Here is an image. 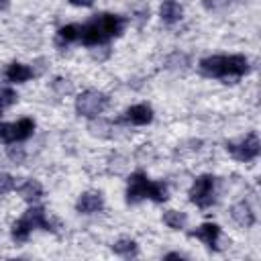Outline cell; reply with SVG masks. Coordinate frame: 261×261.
Wrapping results in <instances>:
<instances>
[{
    "mask_svg": "<svg viewBox=\"0 0 261 261\" xmlns=\"http://www.w3.org/2000/svg\"><path fill=\"white\" fill-rule=\"evenodd\" d=\"M200 71L208 77H241L249 71L245 55H212L200 61Z\"/></svg>",
    "mask_w": 261,
    "mask_h": 261,
    "instance_id": "6da1fadb",
    "label": "cell"
},
{
    "mask_svg": "<svg viewBox=\"0 0 261 261\" xmlns=\"http://www.w3.org/2000/svg\"><path fill=\"white\" fill-rule=\"evenodd\" d=\"M145 198H151L153 202H165L167 200V184L163 181H151L145 171H135L128 177L126 188V202L137 204Z\"/></svg>",
    "mask_w": 261,
    "mask_h": 261,
    "instance_id": "7a4b0ae2",
    "label": "cell"
},
{
    "mask_svg": "<svg viewBox=\"0 0 261 261\" xmlns=\"http://www.w3.org/2000/svg\"><path fill=\"white\" fill-rule=\"evenodd\" d=\"M108 106V96L98 92V90H86L75 98V112L80 116H98L106 110Z\"/></svg>",
    "mask_w": 261,
    "mask_h": 261,
    "instance_id": "3957f363",
    "label": "cell"
},
{
    "mask_svg": "<svg viewBox=\"0 0 261 261\" xmlns=\"http://www.w3.org/2000/svg\"><path fill=\"white\" fill-rule=\"evenodd\" d=\"M214 188H216L214 175H208V173L200 175L190 190V200L200 208H210L214 204Z\"/></svg>",
    "mask_w": 261,
    "mask_h": 261,
    "instance_id": "277c9868",
    "label": "cell"
},
{
    "mask_svg": "<svg viewBox=\"0 0 261 261\" xmlns=\"http://www.w3.org/2000/svg\"><path fill=\"white\" fill-rule=\"evenodd\" d=\"M226 151H228L234 159H239V161H253V159L259 155V151H261L257 133H249V135H247L245 139H241V141H230V143H226Z\"/></svg>",
    "mask_w": 261,
    "mask_h": 261,
    "instance_id": "5b68a950",
    "label": "cell"
},
{
    "mask_svg": "<svg viewBox=\"0 0 261 261\" xmlns=\"http://www.w3.org/2000/svg\"><path fill=\"white\" fill-rule=\"evenodd\" d=\"M94 22L98 24V29L106 37V41L112 39V37H116V35H120L122 29H124V20L118 14H110V12H104L100 16H94Z\"/></svg>",
    "mask_w": 261,
    "mask_h": 261,
    "instance_id": "8992f818",
    "label": "cell"
},
{
    "mask_svg": "<svg viewBox=\"0 0 261 261\" xmlns=\"http://www.w3.org/2000/svg\"><path fill=\"white\" fill-rule=\"evenodd\" d=\"M190 237H196L198 241H202L208 249H218V239H220V226L214 222H204L200 224L196 230L190 232Z\"/></svg>",
    "mask_w": 261,
    "mask_h": 261,
    "instance_id": "52a82bcc",
    "label": "cell"
},
{
    "mask_svg": "<svg viewBox=\"0 0 261 261\" xmlns=\"http://www.w3.org/2000/svg\"><path fill=\"white\" fill-rule=\"evenodd\" d=\"M77 212L82 214H94V212H100L104 208V198L100 192H84L80 198H77V204H75Z\"/></svg>",
    "mask_w": 261,
    "mask_h": 261,
    "instance_id": "ba28073f",
    "label": "cell"
},
{
    "mask_svg": "<svg viewBox=\"0 0 261 261\" xmlns=\"http://www.w3.org/2000/svg\"><path fill=\"white\" fill-rule=\"evenodd\" d=\"M124 118H126L130 124L143 126V124H149V122L153 120V110H151V106H147V104H135V106H130V108L124 112Z\"/></svg>",
    "mask_w": 261,
    "mask_h": 261,
    "instance_id": "9c48e42d",
    "label": "cell"
},
{
    "mask_svg": "<svg viewBox=\"0 0 261 261\" xmlns=\"http://www.w3.org/2000/svg\"><path fill=\"white\" fill-rule=\"evenodd\" d=\"M230 216H232V220H234L239 226H243V228H249V226L255 224V212L251 210V206H249L247 202L234 204V206L230 208Z\"/></svg>",
    "mask_w": 261,
    "mask_h": 261,
    "instance_id": "30bf717a",
    "label": "cell"
},
{
    "mask_svg": "<svg viewBox=\"0 0 261 261\" xmlns=\"http://www.w3.org/2000/svg\"><path fill=\"white\" fill-rule=\"evenodd\" d=\"M35 130V120L33 118H20L14 124H10V143L16 141H27Z\"/></svg>",
    "mask_w": 261,
    "mask_h": 261,
    "instance_id": "8fae6325",
    "label": "cell"
},
{
    "mask_svg": "<svg viewBox=\"0 0 261 261\" xmlns=\"http://www.w3.org/2000/svg\"><path fill=\"white\" fill-rule=\"evenodd\" d=\"M4 75H6V80L12 82V84H22V82H27V80L33 77V69H31L29 65H22V63H18V61H12V63L6 67Z\"/></svg>",
    "mask_w": 261,
    "mask_h": 261,
    "instance_id": "7c38bea8",
    "label": "cell"
},
{
    "mask_svg": "<svg viewBox=\"0 0 261 261\" xmlns=\"http://www.w3.org/2000/svg\"><path fill=\"white\" fill-rule=\"evenodd\" d=\"M24 218H27V222H29L33 228L55 230V228H53V224L47 220V214H45V210H43L41 206H33V208H29V210L24 212Z\"/></svg>",
    "mask_w": 261,
    "mask_h": 261,
    "instance_id": "4fadbf2b",
    "label": "cell"
},
{
    "mask_svg": "<svg viewBox=\"0 0 261 261\" xmlns=\"http://www.w3.org/2000/svg\"><path fill=\"white\" fill-rule=\"evenodd\" d=\"M181 14H184V10H181V6H179L175 0H163V2H161L159 16H161V20H163L165 24L177 22V20L181 18Z\"/></svg>",
    "mask_w": 261,
    "mask_h": 261,
    "instance_id": "5bb4252c",
    "label": "cell"
},
{
    "mask_svg": "<svg viewBox=\"0 0 261 261\" xmlns=\"http://www.w3.org/2000/svg\"><path fill=\"white\" fill-rule=\"evenodd\" d=\"M18 194H20V198H22L24 202L35 204V202H39V200L43 198V188H41V184H39L37 179H27V181L18 188Z\"/></svg>",
    "mask_w": 261,
    "mask_h": 261,
    "instance_id": "9a60e30c",
    "label": "cell"
},
{
    "mask_svg": "<svg viewBox=\"0 0 261 261\" xmlns=\"http://www.w3.org/2000/svg\"><path fill=\"white\" fill-rule=\"evenodd\" d=\"M80 33H82V29L77 24H65V27H61L57 31V45H69V43L77 41L80 39Z\"/></svg>",
    "mask_w": 261,
    "mask_h": 261,
    "instance_id": "2e32d148",
    "label": "cell"
},
{
    "mask_svg": "<svg viewBox=\"0 0 261 261\" xmlns=\"http://www.w3.org/2000/svg\"><path fill=\"white\" fill-rule=\"evenodd\" d=\"M112 251L122 255V257H135L139 253V247H137V243L133 239H120V241H116L112 245Z\"/></svg>",
    "mask_w": 261,
    "mask_h": 261,
    "instance_id": "e0dca14e",
    "label": "cell"
},
{
    "mask_svg": "<svg viewBox=\"0 0 261 261\" xmlns=\"http://www.w3.org/2000/svg\"><path fill=\"white\" fill-rule=\"evenodd\" d=\"M163 222H165L169 228L179 230V228H184V226H186L188 216H186L184 212H177V210H167V212L163 214Z\"/></svg>",
    "mask_w": 261,
    "mask_h": 261,
    "instance_id": "ac0fdd59",
    "label": "cell"
},
{
    "mask_svg": "<svg viewBox=\"0 0 261 261\" xmlns=\"http://www.w3.org/2000/svg\"><path fill=\"white\" fill-rule=\"evenodd\" d=\"M31 230H33V226H31V224L27 222V218L22 216L20 220H16V222L12 224V239H14L16 243H24V241L29 239Z\"/></svg>",
    "mask_w": 261,
    "mask_h": 261,
    "instance_id": "d6986e66",
    "label": "cell"
},
{
    "mask_svg": "<svg viewBox=\"0 0 261 261\" xmlns=\"http://www.w3.org/2000/svg\"><path fill=\"white\" fill-rule=\"evenodd\" d=\"M188 65H190V59H188L186 53H171L165 61V67L173 69V71H184Z\"/></svg>",
    "mask_w": 261,
    "mask_h": 261,
    "instance_id": "ffe728a7",
    "label": "cell"
},
{
    "mask_svg": "<svg viewBox=\"0 0 261 261\" xmlns=\"http://www.w3.org/2000/svg\"><path fill=\"white\" fill-rule=\"evenodd\" d=\"M51 86H53V90H55L59 96H63V94H71V90H73V84H71L69 80H63V77H55Z\"/></svg>",
    "mask_w": 261,
    "mask_h": 261,
    "instance_id": "44dd1931",
    "label": "cell"
},
{
    "mask_svg": "<svg viewBox=\"0 0 261 261\" xmlns=\"http://www.w3.org/2000/svg\"><path fill=\"white\" fill-rule=\"evenodd\" d=\"M16 100H18V96H16L14 90H10V88H0V106H2V108L12 106Z\"/></svg>",
    "mask_w": 261,
    "mask_h": 261,
    "instance_id": "7402d4cb",
    "label": "cell"
},
{
    "mask_svg": "<svg viewBox=\"0 0 261 261\" xmlns=\"http://www.w3.org/2000/svg\"><path fill=\"white\" fill-rule=\"evenodd\" d=\"M12 188H14V179H12V175H8V173H0V196L8 194Z\"/></svg>",
    "mask_w": 261,
    "mask_h": 261,
    "instance_id": "603a6c76",
    "label": "cell"
},
{
    "mask_svg": "<svg viewBox=\"0 0 261 261\" xmlns=\"http://www.w3.org/2000/svg\"><path fill=\"white\" fill-rule=\"evenodd\" d=\"M0 141L10 143V124H6V122H0Z\"/></svg>",
    "mask_w": 261,
    "mask_h": 261,
    "instance_id": "cb8c5ba5",
    "label": "cell"
},
{
    "mask_svg": "<svg viewBox=\"0 0 261 261\" xmlns=\"http://www.w3.org/2000/svg\"><path fill=\"white\" fill-rule=\"evenodd\" d=\"M8 155H10V159H12V161H16V163H20V161L24 159V151H22V149H16V151H14V149H10V151H8Z\"/></svg>",
    "mask_w": 261,
    "mask_h": 261,
    "instance_id": "d4e9b609",
    "label": "cell"
},
{
    "mask_svg": "<svg viewBox=\"0 0 261 261\" xmlns=\"http://www.w3.org/2000/svg\"><path fill=\"white\" fill-rule=\"evenodd\" d=\"M67 2L73 6H92L94 4V0H67Z\"/></svg>",
    "mask_w": 261,
    "mask_h": 261,
    "instance_id": "484cf974",
    "label": "cell"
},
{
    "mask_svg": "<svg viewBox=\"0 0 261 261\" xmlns=\"http://www.w3.org/2000/svg\"><path fill=\"white\" fill-rule=\"evenodd\" d=\"M165 259H184V255L181 253H167Z\"/></svg>",
    "mask_w": 261,
    "mask_h": 261,
    "instance_id": "4316f807",
    "label": "cell"
},
{
    "mask_svg": "<svg viewBox=\"0 0 261 261\" xmlns=\"http://www.w3.org/2000/svg\"><path fill=\"white\" fill-rule=\"evenodd\" d=\"M0 116H2V106H0Z\"/></svg>",
    "mask_w": 261,
    "mask_h": 261,
    "instance_id": "83f0119b",
    "label": "cell"
}]
</instances>
